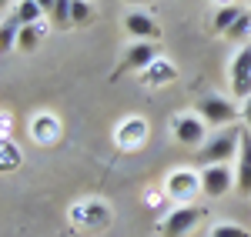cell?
Masks as SVG:
<instances>
[{"instance_id":"13","label":"cell","mask_w":251,"mask_h":237,"mask_svg":"<svg viewBox=\"0 0 251 237\" xmlns=\"http://www.w3.org/2000/svg\"><path fill=\"white\" fill-rule=\"evenodd\" d=\"M20 17L14 14V17H7L3 23H0V54L3 50H10V47H17V34H20Z\"/></svg>"},{"instance_id":"4","label":"cell","mask_w":251,"mask_h":237,"mask_svg":"<svg viewBox=\"0 0 251 237\" xmlns=\"http://www.w3.org/2000/svg\"><path fill=\"white\" fill-rule=\"evenodd\" d=\"M201 217H204V207H194V204L177 207V211H171V214H168V220L161 224V234H164V237H184Z\"/></svg>"},{"instance_id":"3","label":"cell","mask_w":251,"mask_h":237,"mask_svg":"<svg viewBox=\"0 0 251 237\" xmlns=\"http://www.w3.org/2000/svg\"><path fill=\"white\" fill-rule=\"evenodd\" d=\"M198 114H201L204 124H211V127H228L238 117V107L228 104L225 97H201L198 100Z\"/></svg>"},{"instance_id":"17","label":"cell","mask_w":251,"mask_h":237,"mask_svg":"<svg viewBox=\"0 0 251 237\" xmlns=\"http://www.w3.org/2000/svg\"><path fill=\"white\" fill-rule=\"evenodd\" d=\"M17 17H20V23H37V20L44 17V10H40V3H37V0H20Z\"/></svg>"},{"instance_id":"16","label":"cell","mask_w":251,"mask_h":237,"mask_svg":"<svg viewBox=\"0 0 251 237\" xmlns=\"http://www.w3.org/2000/svg\"><path fill=\"white\" fill-rule=\"evenodd\" d=\"M20 164V151L14 140H0V171H14Z\"/></svg>"},{"instance_id":"5","label":"cell","mask_w":251,"mask_h":237,"mask_svg":"<svg viewBox=\"0 0 251 237\" xmlns=\"http://www.w3.org/2000/svg\"><path fill=\"white\" fill-rule=\"evenodd\" d=\"M231 90L238 100L251 97V47H241L231 60Z\"/></svg>"},{"instance_id":"24","label":"cell","mask_w":251,"mask_h":237,"mask_svg":"<svg viewBox=\"0 0 251 237\" xmlns=\"http://www.w3.org/2000/svg\"><path fill=\"white\" fill-rule=\"evenodd\" d=\"M218 3H221V7H228V3H231V0H218Z\"/></svg>"},{"instance_id":"20","label":"cell","mask_w":251,"mask_h":237,"mask_svg":"<svg viewBox=\"0 0 251 237\" xmlns=\"http://www.w3.org/2000/svg\"><path fill=\"white\" fill-rule=\"evenodd\" d=\"M34 130H37L40 140H50V137H54V130H57V120H54V117H37V120H34Z\"/></svg>"},{"instance_id":"12","label":"cell","mask_w":251,"mask_h":237,"mask_svg":"<svg viewBox=\"0 0 251 237\" xmlns=\"http://www.w3.org/2000/svg\"><path fill=\"white\" fill-rule=\"evenodd\" d=\"M241 17V7L238 3H228V7H218V14H214L211 20V27H214V34H228L231 30V23Z\"/></svg>"},{"instance_id":"14","label":"cell","mask_w":251,"mask_h":237,"mask_svg":"<svg viewBox=\"0 0 251 237\" xmlns=\"http://www.w3.org/2000/svg\"><path fill=\"white\" fill-rule=\"evenodd\" d=\"M40 34H44V30H40L37 23H24V27H20V34H17V50H24V54L37 50Z\"/></svg>"},{"instance_id":"9","label":"cell","mask_w":251,"mask_h":237,"mask_svg":"<svg viewBox=\"0 0 251 237\" xmlns=\"http://www.w3.org/2000/svg\"><path fill=\"white\" fill-rule=\"evenodd\" d=\"M174 137H177V144H184V147H198L201 140H204V120L201 117H177V124H174Z\"/></svg>"},{"instance_id":"7","label":"cell","mask_w":251,"mask_h":237,"mask_svg":"<svg viewBox=\"0 0 251 237\" xmlns=\"http://www.w3.org/2000/svg\"><path fill=\"white\" fill-rule=\"evenodd\" d=\"M234 191L241 197H251V130L241 127V144H238V174H234Z\"/></svg>"},{"instance_id":"21","label":"cell","mask_w":251,"mask_h":237,"mask_svg":"<svg viewBox=\"0 0 251 237\" xmlns=\"http://www.w3.org/2000/svg\"><path fill=\"white\" fill-rule=\"evenodd\" d=\"M211 237H248V231L238 227V224H218L211 231Z\"/></svg>"},{"instance_id":"26","label":"cell","mask_w":251,"mask_h":237,"mask_svg":"<svg viewBox=\"0 0 251 237\" xmlns=\"http://www.w3.org/2000/svg\"><path fill=\"white\" fill-rule=\"evenodd\" d=\"M131 3H144V0H131Z\"/></svg>"},{"instance_id":"23","label":"cell","mask_w":251,"mask_h":237,"mask_svg":"<svg viewBox=\"0 0 251 237\" xmlns=\"http://www.w3.org/2000/svg\"><path fill=\"white\" fill-rule=\"evenodd\" d=\"M245 120H248V127H251V97L245 100Z\"/></svg>"},{"instance_id":"10","label":"cell","mask_w":251,"mask_h":237,"mask_svg":"<svg viewBox=\"0 0 251 237\" xmlns=\"http://www.w3.org/2000/svg\"><path fill=\"white\" fill-rule=\"evenodd\" d=\"M194 191H201V177H194L191 171H174L171 177H168V194L171 197H191Z\"/></svg>"},{"instance_id":"6","label":"cell","mask_w":251,"mask_h":237,"mask_svg":"<svg viewBox=\"0 0 251 237\" xmlns=\"http://www.w3.org/2000/svg\"><path fill=\"white\" fill-rule=\"evenodd\" d=\"M231 187H234V174H231L228 164H211V167H204V174H201V191H204L208 197H225Z\"/></svg>"},{"instance_id":"15","label":"cell","mask_w":251,"mask_h":237,"mask_svg":"<svg viewBox=\"0 0 251 237\" xmlns=\"http://www.w3.org/2000/svg\"><path fill=\"white\" fill-rule=\"evenodd\" d=\"M248 34H251V14H248V10H241V17L231 23V30H228L225 37L231 40V43H245V37H248Z\"/></svg>"},{"instance_id":"25","label":"cell","mask_w":251,"mask_h":237,"mask_svg":"<svg viewBox=\"0 0 251 237\" xmlns=\"http://www.w3.org/2000/svg\"><path fill=\"white\" fill-rule=\"evenodd\" d=\"M3 3H7V0H0V10H3Z\"/></svg>"},{"instance_id":"18","label":"cell","mask_w":251,"mask_h":237,"mask_svg":"<svg viewBox=\"0 0 251 237\" xmlns=\"http://www.w3.org/2000/svg\"><path fill=\"white\" fill-rule=\"evenodd\" d=\"M71 3H74V0H57L54 10H50V23H57V27H74V23H71Z\"/></svg>"},{"instance_id":"1","label":"cell","mask_w":251,"mask_h":237,"mask_svg":"<svg viewBox=\"0 0 251 237\" xmlns=\"http://www.w3.org/2000/svg\"><path fill=\"white\" fill-rule=\"evenodd\" d=\"M238 144H241V127H225L218 137H211L204 147H201L198 164H201V167H211V164H228V160L234 157V151H238Z\"/></svg>"},{"instance_id":"2","label":"cell","mask_w":251,"mask_h":237,"mask_svg":"<svg viewBox=\"0 0 251 237\" xmlns=\"http://www.w3.org/2000/svg\"><path fill=\"white\" fill-rule=\"evenodd\" d=\"M154 60H157V47L154 43H151V40H134V43L127 47V54H124V60H121V67L114 70L111 80H117L124 70H148Z\"/></svg>"},{"instance_id":"22","label":"cell","mask_w":251,"mask_h":237,"mask_svg":"<svg viewBox=\"0 0 251 237\" xmlns=\"http://www.w3.org/2000/svg\"><path fill=\"white\" fill-rule=\"evenodd\" d=\"M37 3H40V10L50 17V10H54V3H57V0H37Z\"/></svg>"},{"instance_id":"8","label":"cell","mask_w":251,"mask_h":237,"mask_svg":"<svg viewBox=\"0 0 251 237\" xmlns=\"http://www.w3.org/2000/svg\"><path fill=\"white\" fill-rule=\"evenodd\" d=\"M124 27H127V34L134 40H157L161 37V27H157L148 14H141V10H131V14L124 17Z\"/></svg>"},{"instance_id":"11","label":"cell","mask_w":251,"mask_h":237,"mask_svg":"<svg viewBox=\"0 0 251 237\" xmlns=\"http://www.w3.org/2000/svg\"><path fill=\"white\" fill-rule=\"evenodd\" d=\"M177 77V70H174L168 60H154L148 70H144V80L151 84V87H161V84H171V80Z\"/></svg>"},{"instance_id":"19","label":"cell","mask_w":251,"mask_h":237,"mask_svg":"<svg viewBox=\"0 0 251 237\" xmlns=\"http://www.w3.org/2000/svg\"><path fill=\"white\" fill-rule=\"evenodd\" d=\"M91 20V3L87 0H74L71 3V23L77 27V23H87Z\"/></svg>"}]
</instances>
